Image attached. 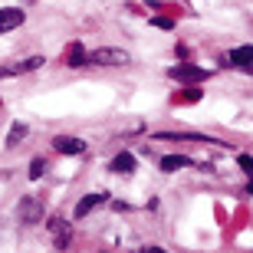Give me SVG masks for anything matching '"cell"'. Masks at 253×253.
Segmentation results:
<instances>
[{"label":"cell","mask_w":253,"mask_h":253,"mask_svg":"<svg viewBox=\"0 0 253 253\" xmlns=\"http://www.w3.org/2000/svg\"><path fill=\"white\" fill-rule=\"evenodd\" d=\"M85 63H99V66H125V63H128V53H125V49H109V46H102V49H95L92 56H85Z\"/></svg>","instance_id":"1"},{"label":"cell","mask_w":253,"mask_h":253,"mask_svg":"<svg viewBox=\"0 0 253 253\" xmlns=\"http://www.w3.org/2000/svg\"><path fill=\"white\" fill-rule=\"evenodd\" d=\"M168 76H171V79H178V83H201V79H207V76H211V69H201V66L181 63V66H171Z\"/></svg>","instance_id":"2"},{"label":"cell","mask_w":253,"mask_h":253,"mask_svg":"<svg viewBox=\"0 0 253 253\" xmlns=\"http://www.w3.org/2000/svg\"><path fill=\"white\" fill-rule=\"evenodd\" d=\"M17 217H20V224H37V220H43V201L23 197L20 207H17Z\"/></svg>","instance_id":"3"},{"label":"cell","mask_w":253,"mask_h":253,"mask_svg":"<svg viewBox=\"0 0 253 253\" xmlns=\"http://www.w3.org/2000/svg\"><path fill=\"white\" fill-rule=\"evenodd\" d=\"M53 148H56L59 155H83L89 145H85L83 138H73V135H56V138H53Z\"/></svg>","instance_id":"4"},{"label":"cell","mask_w":253,"mask_h":253,"mask_svg":"<svg viewBox=\"0 0 253 253\" xmlns=\"http://www.w3.org/2000/svg\"><path fill=\"white\" fill-rule=\"evenodd\" d=\"M23 20H27V17H23V10H20V7L0 10V33H7V30H17Z\"/></svg>","instance_id":"5"},{"label":"cell","mask_w":253,"mask_h":253,"mask_svg":"<svg viewBox=\"0 0 253 253\" xmlns=\"http://www.w3.org/2000/svg\"><path fill=\"white\" fill-rule=\"evenodd\" d=\"M155 138L158 141H214L207 135H197V131H158Z\"/></svg>","instance_id":"6"},{"label":"cell","mask_w":253,"mask_h":253,"mask_svg":"<svg viewBox=\"0 0 253 253\" xmlns=\"http://www.w3.org/2000/svg\"><path fill=\"white\" fill-rule=\"evenodd\" d=\"M109 171H115V174L135 171V155H131V151H119V155L112 158V165H109Z\"/></svg>","instance_id":"7"},{"label":"cell","mask_w":253,"mask_h":253,"mask_svg":"<svg viewBox=\"0 0 253 253\" xmlns=\"http://www.w3.org/2000/svg\"><path fill=\"white\" fill-rule=\"evenodd\" d=\"M194 161L188 158V155H165L161 158V171H178V168H191Z\"/></svg>","instance_id":"8"},{"label":"cell","mask_w":253,"mask_h":253,"mask_svg":"<svg viewBox=\"0 0 253 253\" xmlns=\"http://www.w3.org/2000/svg\"><path fill=\"white\" fill-rule=\"evenodd\" d=\"M230 63L240 66V69H250L253 66V46H237L234 53H230Z\"/></svg>","instance_id":"9"},{"label":"cell","mask_w":253,"mask_h":253,"mask_svg":"<svg viewBox=\"0 0 253 253\" xmlns=\"http://www.w3.org/2000/svg\"><path fill=\"white\" fill-rule=\"evenodd\" d=\"M99 201H105V197H102V194H85L83 201L76 204V217H85V214H89V211H92L95 204H99Z\"/></svg>","instance_id":"10"},{"label":"cell","mask_w":253,"mask_h":253,"mask_svg":"<svg viewBox=\"0 0 253 253\" xmlns=\"http://www.w3.org/2000/svg\"><path fill=\"white\" fill-rule=\"evenodd\" d=\"M27 125H23V122H13V128H10V135H7V148H17V141L20 138H27Z\"/></svg>","instance_id":"11"},{"label":"cell","mask_w":253,"mask_h":253,"mask_svg":"<svg viewBox=\"0 0 253 253\" xmlns=\"http://www.w3.org/2000/svg\"><path fill=\"white\" fill-rule=\"evenodd\" d=\"M49 230L59 237V244H66V240H69V227H66L63 217H53V220H49Z\"/></svg>","instance_id":"12"},{"label":"cell","mask_w":253,"mask_h":253,"mask_svg":"<svg viewBox=\"0 0 253 253\" xmlns=\"http://www.w3.org/2000/svg\"><path fill=\"white\" fill-rule=\"evenodd\" d=\"M43 66V56H33V59H23L20 66H10V76H17V73H30V69H40Z\"/></svg>","instance_id":"13"},{"label":"cell","mask_w":253,"mask_h":253,"mask_svg":"<svg viewBox=\"0 0 253 253\" xmlns=\"http://www.w3.org/2000/svg\"><path fill=\"white\" fill-rule=\"evenodd\" d=\"M66 63L73 66H85V49H83V43H73V49H69V59H66Z\"/></svg>","instance_id":"14"},{"label":"cell","mask_w":253,"mask_h":253,"mask_svg":"<svg viewBox=\"0 0 253 253\" xmlns=\"http://www.w3.org/2000/svg\"><path fill=\"white\" fill-rule=\"evenodd\" d=\"M43 171H46V161H43V158L30 161V178H40V174H43Z\"/></svg>","instance_id":"15"},{"label":"cell","mask_w":253,"mask_h":253,"mask_svg":"<svg viewBox=\"0 0 253 253\" xmlns=\"http://www.w3.org/2000/svg\"><path fill=\"white\" fill-rule=\"evenodd\" d=\"M151 27H158V30H171V27H174V20H168V17H151Z\"/></svg>","instance_id":"16"},{"label":"cell","mask_w":253,"mask_h":253,"mask_svg":"<svg viewBox=\"0 0 253 253\" xmlns=\"http://www.w3.org/2000/svg\"><path fill=\"white\" fill-rule=\"evenodd\" d=\"M237 165H240L244 171H253V158H250V155H240V158H237Z\"/></svg>","instance_id":"17"},{"label":"cell","mask_w":253,"mask_h":253,"mask_svg":"<svg viewBox=\"0 0 253 253\" xmlns=\"http://www.w3.org/2000/svg\"><path fill=\"white\" fill-rule=\"evenodd\" d=\"M181 95L191 99V102H201V95H204V92H201V89H188V92H181Z\"/></svg>","instance_id":"18"},{"label":"cell","mask_w":253,"mask_h":253,"mask_svg":"<svg viewBox=\"0 0 253 253\" xmlns=\"http://www.w3.org/2000/svg\"><path fill=\"white\" fill-rule=\"evenodd\" d=\"M145 253H165V250H161V247H148V250H145Z\"/></svg>","instance_id":"19"},{"label":"cell","mask_w":253,"mask_h":253,"mask_svg":"<svg viewBox=\"0 0 253 253\" xmlns=\"http://www.w3.org/2000/svg\"><path fill=\"white\" fill-rule=\"evenodd\" d=\"M247 191H250V194H253V174H250V184H247Z\"/></svg>","instance_id":"20"}]
</instances>
